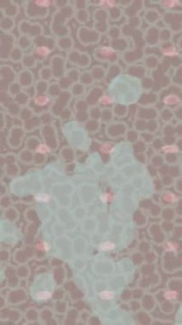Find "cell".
<instances>
[{"instance_id":"cell-1","label":"cell","mask_w":182,"mask_h":325,"mask_svg":"<svg viewBox=\"0 0 182 325\" xmlns=\"http://www.w3.org/2000/svg\"><path fill=\"white\" fill-rule=\"evenodd\" d=\"M51 53V49L47 46H39L33 50V54L38 58H46Z\"/></svg>"},{"instance_id":"cell-2","label":"cell","mask_w":182,"mask_h":325,"mask_svg":"<svg viewBox=\"0 0 182 325\" xmlns=\"http://www.w3.org/2000/svg\"><path fill=\"white\" fill-rule=\"evenodd\" d=\"M98 54L101 58H103L104 60H106L108 58L113 57L115 55V51L112 48V47L109 46H102L98 48Z\"/></svg>"},{"instance_id":"cell-3","label":"cell","mask_w":182,"mask_h":325,"mask_svg":"<svg viewBox=\"0 0 182 325\" xmlns=\"http://www.w3.org/2000/svg\"><path fill=\"white\" fill-rule=\"evenodd\" d=\"M33 102L39 107H46V106H47L48 104H50V97L45 95V94L36 95L34 97V99H33Z\"/></svg>"},{"instance_id":"cell-4","label":"cell","mask_w":182,"mask_h":325,"mask_svg":"<svg viewBox=\"0 0 182 325\" xmlns=\"http://www.w3.org/2000/svg\"><path fill=\"white\" fill-rule=\"evenodd\" d=\"M180 100L177 95L175 94H169L168 96H166L163 99V103L168 106H173V105H176V104H180Z\"/></svg>"},{"instance_id":"cell-5","label":"cell","mask_w":182,"mask_h":325,"mask_svg":"<svg viewBox=\"0 0 182 325\" xmlns=\"http://www.w3.org/2000/svg\"><path fill=\"white\" fill-rule=\"evenodd\" d=\"M162 53L163 56L165 57H176L178 56L179 52L176 47L175 46H170L168 47H165L164 49L162 50Z\"/></svg>"},{"instance_id":"cell-6","label":"cell","mask_w":182,"mask_h":325,"mask_svg":"<svg viewBox=\"0 0 182 325\" xmlns=\"http://www.w3.org/2000/svg\"><path fill=\"white\" fill-rule=\"evenodd\" d=\"M162 7L165 9H175L176 7L180 6L181 2L178 0H168V1H161L160 2Z\"/></svg>"},{"instance_id":"cell-7","label":"cell","mask_w":182,"mask_h":325,"mask_svg":"<svg viewBox=\"0 0 182 325\" xmlns=\"http://www.w3.org/2000/svg\"><path fill=\"white\" fill-rule=\"evenodd\" d=\"M114 99L110 96H108V95H104L103 97H101V99H99V103L101 104H103L105 107H108V106H110L112 104H114Z\"/></svg>"},{"instance_id":"cell-8","label":"cell","mask_w":182,"mask_h":325,"mask_svg":"<svg viewBox=\"0 0 182 325\" xmlns=\"http://www.w3.org/2000/svg\"><path fill=\"white\" fill-rule=\"evenodd\" d=\"M99 6L104 8H114L117 5V2L116 1H111V0H101L98 2Z\"/></svg>"},{"instance_id":"cell-9","label":"cell","mask_w":182,"mask_h":325,"mask_svg":"<svg viewBox=\"0 0 182 325\" xmlns=\"http://www.w3.org/2000/svg\"><path fill=\"white\" fill-rule=\"evenodd\" d=\"M162 151L165 153H175L179 152V147L176 145H168L162 147Z\"/></svg>"},{"instance_id":"cell-10","label":"cell","mask_w":182,"mask_h":325,"mask_svg":"<svg viewBox=\"0 0 182 325\" xmlns=\"http://www.w3.org/2000/svg\"><path fill=\"white\" fill-rule=\"evenodd\" d=\"M50 297H51V293L48 291H41V292H39L36 295L37 300H46L50 299Z\"/></svg>"},{"instance_id":"cell-11","label":"cell","mask_w":182,"mask_h":325,"mask_svg":"<svg viewBox=\"0 0 182 325\" xmlns=\"http://www.w3.org/2000/svg\"><path fill=\"white\" fill-rule=\"evenodd\" d=\"M99 295H100V297L103 299V300H110L115 298L114 292H112V291H107V290H106V291H103V292H101Z\"/></svg>"},{"instance_id":"cell-12","label":"cell","mask_w":182,"mask_h":325,"mask_svg":"<svg viewBox=\"0 0 182 325\" xmlns=\"http://www.w3.org/2000/svg\"><path fill=\"white\" fill-rule=\"evenodd\" d=\"M99 248L100 250L102 251H110L115 248V244L112 242H110V241H106V242L102 243L100 245Z\"/></svg>"},{"instance_id":"cell-13","label":"cell","mask_w":182,"mask_h":325,"mask_svg":"<svg viewBox=\"0 0 182 325\" xmlns=\"http://www.w3.org/2000/svg\"><path fill=\"white\" fill-rule=\"evenodd\" d=\"M36 152H40V153L46 154V153H48V152H50V147H48V146H46V144H40L39 147L36 148Z\"/></svg>"},{"instance_id":"cell-14","label":"cell","mask_w":182,"mask_h":325,"mask_svg":"<svg viewBox=\"0 0 182 325\" xmlns=\"http://www.w3.org/2000/svg\"><path fill=\"white\" fill-rule=\"evenodd\" d=\"M177 295H178V293L175 291H168L164 293V297L168 300H175L177 298Z\"/></svg>"},{"instance_id":"cell-15","label":"cell","mask_w":182,"mask_h":325,"mask_svg":"<svg viewBox=\"0 0 182 325\" xmlns=\"http://www.w3.org/2000/svg\"><path fill=\"white\" fill-rule=\"evenodd\" d=\"M36 200L38 201H42V202H48L49 200H50V197L48 196L46 193H40V194H38L37 196L35 197Z\"/></svg>"}]
</instances>
